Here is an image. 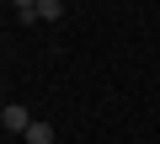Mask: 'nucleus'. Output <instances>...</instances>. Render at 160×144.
<instances>
[{
	"instance_id": "f257e3e1",
	"label": "nucleus",
	"mask_w": 160,
	"mask_h": 144,
	"mask_svg": "<svg viewBox=\"0 0 160 144\" xmlns=\"http://www.w3.org/2000/svg\"><path fill=\"white\" fill-rule=\"evenodd\" d=\"M6 128H16V133H27V128H32V117H27V107H6Z\"/></svg>"
},
{
	"instance_id": "f03ea898",
	"label": "nucleus",
	"mask_w": 160,
	"mask_h": 144,
	"mask_svg": "<svg viewBox=\"0 0 160 144\" xmlns=\"http://www.w3.org/2000/svg\"><path fill=\"white\" fill-rule=\"evenodd\" d=\"M64 16V0H38V22H59Z\"/></svg>"
},
{
	"instance_id": "7ed1b4c3",
	"label": "nucleus",
	"mask_w": 160,
	"mask_h": 144,
	"mask_svg": "<svg viewBox=\"0 0 160 144\" xmlns=\"http://www.w3.org/2000/svg\"><path fill=\"white\" fill-rule=\"evenodd\" d=\"M22 139H27V144H53V128H48V123H32Z\"/></svg>"
},
{
	"instance_id": "20e7f679",
	"label": "nucleus",
	"mask_w": 160,
	"mask_h": 144,
	"mask_svg": "<svg viewBox=\"0 0 160 144\" xmlns=\"http://www.w3.org/2000/svg\"><path fill=\"white\" fill-rule=\"evenodd\" d=\"M11 6H16V11L27 16V11H38V0H11Z\"/></svg>"
},
{
	"instance_id": "39448f33",
	"label": "nucleus",
	"mask_w": 160,
	"mask_h": 144,
	"mask_svg": "<svg viewBox=\"0 0 160 144\" xmlns=\"http://www.w3.org/2000/svg\"><path fill=\"white\" fill-rule=\"evenodd\" d=\"M0 123H6V107H0Z\"/></svg>"
}]
</instances>
